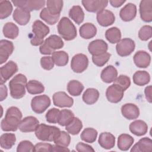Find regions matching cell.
<instances>
[{
  "instance_id": "1",
  "label": "cell",
  "mask_w": 152,
  "mask_h": 152,
  "mask_svg": "<svg viewBox=\"0 0 152 152\" xmlns=\"http://www.w3.org/2000/svg\"><path fill=\"white\" fill-rule=\"evenodd\" d=\"M23 115L20 109L15 106L9 107L5 118L1 121V128L4 131H16L18 129Z\"/></svg>"
},
{
  "instance_id": "2",
  "label": "cell",
  "mask_w": 152,
  "mask_h": 152,
  "mask_svg": "<svg viewBox=\"0 0 152 152\" xmlns=\"http://www.w3.org/2000/svg\"><path fill=\"white\" fill-rule=\"evenodd\" d=\"M27 83L26 77L18 74L14 76L9 83L11 96L15 99H20L26 94V88Z\"/></svg>"
},
{
  "instance_id": "3",
  "label": "cell",
  "mask_w": 152,
  "mask_h": 152,
  "mask_svg": "<svg viewBox=\"0 0 152 152\" xmlns=\"http://www.w3.org/2000/svg\"><path fill=\"white\" fill-rule=\"evenodd\" d=\"M57 28L61 37L65 40H72L77 37V32L74 24L66 17H62L59 20Z\"/></svg>"
},
{
  "instance_id": "4",
  "label": "cell",
  "mask_w": 152,
  "mask_h": 152,
  "mask_svg": "<svg viewBox=\"0 0 152 152\" xmlns=\"http://www.w3.org/2000/svg\"><path fill=\"white\" fill-rule=\"evenodd\" d=\"M32 31L34 35L30 37V43L33 46H36L44 42L43 39L49 33L50 30L42 21L37 20L32 25Z\"/></svg>"
},
{
  "instance_id": "5",
  "label": "cell",
  "mask_w": 152,
  "mask_h": 152,
  "mask_svg": "<svg viewBox=\"0 0 152 152\" xmlns=\"http://www.w3.org/2000/svg\"><path fill=\"white\" fill-rule=\"evenodd\" d=\"M64 45V42L60 36L52 34L45 39L40 45L39 50L41 54L51 55L55 52V50L62 48Z\"/></svg>"
},
{
  "instance_id": "6",
  "label": "cell",
  "mask_w": 152,
  "mask_h": 152,
  "mask_svg": "<svg viewBox=\"0 0 152 152\" xmlns=\"http://www.w3.org/2000/svg\"><path fill=\"white\" fill-rule=\"evenodd\" d=\"M59 131V128L55 126L40 124L35 131V135L37 139L41 141L51 142L53 141L54 137Z\"/></svg>"
},
{
  "instance_id": "7",
  "label": "cell",
  "mask_w": 152,
  "mask_h": 152,
  "mask_svg": "<svg viewBox=\"0 0 152 152\" xmlns=\"http://www.w3.org/2000/svg\"><path fill=\"white\" fill-rule=\"evenodd\" d=\"M51 101L49 96L46 94L36 96L31 101V107L33 112L41 114L43 113L50 105Z\"/></svg>"
},
{
  "instance_id": "8",
  "label": "cell",
  "mask_w": 152,
  "mask_h": 152,
  "mask_svg": "<svg viewBox=\"0 0 152 152\" xmlns=\"http://www.w3.org/2000/svg\"><path fill=\"white\" fill-rule=\"evenodd\" d=\"M135 45L134 41L130 38L121 39L116 46L118 55L125 57L130 55L135 50Z\"/></svg>"
},
{
  "instance_id": "9",
  "label": "cell",
  "mask_w": 152,
  "mask_h": 152,
  "mask_svg": "<svg viewBox=\"0 0 152 152\" xmlns=\"http://www.w3.org/2000/svg\"><path fill=\"white\" fill-rule=\"evenodd\" d=\"M14 6L24 8L30 12L37 11L44 7L46 2L44 0H14L12 1Z\"/></svg>"
},
{
  "instance_id": "10",
  "label": "cell",
  "mask_w": 152,
  "mask_h": 152,
  "mask_svg": "<svg viewBox=\"0 0 152 152\" xmlns=\"http://www.w3.org/2000/svg\"><path fill=\"white\" fill-rule=\"evenodd\" d=\"M88 65V59L87 56L83 53L76 54L71 59V68L74 72H83L87 68Z\"/></svg>"
},
{
  "instance_id": "11",
  "label": "cell",
  "mask_w": 152,
  "mask_h": 152,
  "mask_svg": "<svg viewBox=\"0 0 152 152\" xmlns=\"http://www.w3.org/2000/svg\"><path fill=\"white\" fill-rule=\"evenodd\" d=\"M124 91L118 85L113 84L109 86L106 91V96L107 100L111 103H117L122 99Z\"/></svg>"
},
{
  "instance_id": "12",
  "label": "cell",
  "mask_w": 152,
  "mask_h": 152,
  "mask_svg": "<svg viewBox=\"0 0 152 152\" xmlns=\"http://www.w3.org/2000/svg\"><path fill=\"white\" fill-rule=\"evenodd\" d=\"M18 66L15 62L10 61L0 68L1 84H3L18 71Z\"/></svg>"
},
{
  "instance_id": "13",
  "label": "cell",
  "mask_w": 152,
  "mask_h": 152,
  "mask_svg": "<svg viewBox=\"0 0 152 152\" xmlns=\"http://www.w3.org/2000/svg\"><path fill=\"white\" fill-rule=\"evenodd\" d=\"M53 102L59 107H71L74 104L73 99L64 91H58L53 94Z\"/></svg>"
},
{
  "instance_id": "14",
  "label": "cell",
  "mask_w": 152,
  "mask_h": 152,
  "mask_svg": "<svg viewBox=\"0 0 152 152\" xmlns=\"http://www.w3.org/2000/svg\"><path fill=\"white\" fill-rule=\"evenodd\" d=\"M39 125V121L36 117L28 116L21 119L18 129L23 132H31L35 131Z\"/></svg>"
},
{
  "instance_id": "15",
  "label": "cell",
  "mask_w": 152,
  "mask_h": 152,
  "mask_svg": "<svg viewBox=\"0 0 152 152\" xmlns=\"http://www.w3.org/2000/svg\"><path fill=\"white\" fill-rule=\"evenodd\" d=\"M109 1L103 0H83L81 3L85 9L90 12H99L107 6Z\"/></svg>"
},
{
  "instance_id": "16",
  "label": "cell",
  "mask_w": 152,
  "mask_h": 152,
  "mask_svg": "<svg viewBox=\"0 0 152 152\" xmlns=\"http://www.w3.org/2000/svg\"><path fill=\"white\" fill-rule=\"evenodd\" d=\"M14 49L13 43L10 40L2 39L0 41V64L5 63Z\"/></svg>"
},
{
  "instance_id": "17",
  "label": "cell",
  "mask_w": 152,
  "mask_h": 152,
  "mask_svg": "<svg viewBox=\"0 0 152 152\" xmlns=\"http://www.w3.org/2000/svg\"><path fill=\"white\" fill-rule=\"evenodd\" d=\"M140 14L144 22L150 23L152 21V0H142L140 2Z\"/></svg>"
},
{
  "instance_id": "18",
  "label": "cell",
  "mask_w": 152,
  "mask_h": 152,
  "mask_svg": "<svg viewBox=\"0 0 152 152\" xmlns=\"http://www.w3.org/2000/svg\"><path fill=\"white\" fill-rule=\"evenodd\" d=\"M98 23L103 27H107L113 24L115 21L114 14L107 10H103L97 13L96 16Z\"/></svg>"
},
{
  "instance_id": "19",
  "label": "cell",
  "mask_w": 152,
  "mask_h": 152,
  "mask_svg": "<svg viewBox=\"0 0 152 152\" xmlns=\"http://www.w3.org/2000/svg\"><path fill=\"white\" fill-rule=\"evenodd\" d=\"M108 49V45L103 40L96 39L91 42L88 46V50L93 55H99L106 52Z\"/></svg>"
},
{
  "instance_id": "20",
  "label": "cell",
  "mask_w": 152,
  "mask_h": 152,
  "mask_svg": "<svg viewBox=\"0 0 152 152\" xmlns=\"http://www.w3.org/2000/svg\"><path fill=\"white\" fill-rule=\"evenodd\" d=\"M137 15V7L132 3L126 4L119 12L120 18L124 21H130L133 20Z\"/></svg>"
},
{
  "instance_id": "21",
  "label": "cell",
  "mask_w": 152,
  "mask_h": 152,
  "mask_svg": "<svg viewBox=\"0 0 152 152\" xmlns=\"http://www.w3.org/2000/svg\"><path fill=\"white\" fill-rule=\"evenodd\" d=\"M133 59L137 66L145 68L148 67L150 64L151 56L145 50H139L135 53Z\"/></svg>"
},
{
  "instance_id": "22",
  "label": "cell",
  "mask_w": 152,
  "mask_h": 152,
  "mask_svg": "<svg viewBox=\"0 0 152 152\" xmlns=\"http://www.w3.org/2000/svg\"><path fill=\"white\" fill-rule=\"evenodd\" d=\"M30 12L20 7H17L12 14L14 20L21 26L26 25L30 20Z\"/></svg>"
},
{
  "instance_id": "23",
  "label": "cell",
  "mask_w": 152,
  "mask_h": 152,
  "mask_svg": "<svg viewBox=\"0 0 152 152\" xmlns=\"http://www.w3.org/2000/svg\"><path fill=\"white\" fill-rule=\"evenodd\" d=\"M121 113L124 117L129 120L138 118L140 115V110L137 105L133 103H126L121 107Z\"/></svg>"
},
{
  "instance_id": "24",
  "label": "cell",
  "mask_w": 152,
  "mask_h": 152,
  "mask_svg": "<svg viewBox=\"0 0 152 152\" xmlns=\"http://www.w3.org/2000/svg\"><path fill=\"white\" fill-rule=\"evenodd\" d=\"M98 142L102 148L106 150H109L115 146V137L110 132H102L99 135Z\"/></svg>"
},
{
  "instance_id": "25",
  "label": "cell",
  "mask_w": 152,
  "mask_h": 152,
  "mask_svg": "<svg viewBox=\"0 0 152 152\" xmlns=\"http://www.w3.org/2000/svg\"><path fill=\"white\" fill-rule=\"evenodd\" d=\"M131 132L137 136H142L148 131L147 124L142 120H135L131 122L129 126Z\"/></svg>"
},
{
  "instance_id": "26",
  "label": "cell",
  "mask_w": 152,
  "mask_h": 152,
  "mask_svg": "<svg viewBox=\"0 0 152 152\" xmlns=\"http://www.w3.org/2000/svg\"><path fill=\"white\" fill-rule=\"evenodd\" d=\"M152 151V140L148 137L141 138L131 149V151L151 152Z\"/></svg>"
},
{
  "instance_id": "27",
  "label": "cell",
  "mask_w": 152,
  "mask_h": 152,
  "mask_svg": "<svg viewBox=\"0 0 152 152\" xmlns=\"http://www.w3.org/2000/svg\"><path fill=\"white\" fill-rule=\"evenodd\" d=\"M118 77L117 69L113 65H108L105 67L100 74L102 80L106 83L113 82Z\"/></svg>"
},
{
  "instance_id": "28",
  "label": "cell",
  "mask_w": 152,
  "mask_h": 152,
  "mask_svg": "<svg viewBox=\"0 0 152 152\" xmlns=\"http://www.w3.org/2000/svg\"><path fill=\"white\" fill-rule=\"evenodd\" d=\"M80 36L85 39H90L94 37L97 33L96 26L90 23L83 24L79 29Z\"/></svg>"
},
{
  "instance_id": "29",
  "label": "cell",
  "mask_w": 152,
  "mask_h": 152,
  "mask_svg": "<svg viewBox=\"0 0 152 152\" xmlns=\"http://www.w3.org/2000/svg\"><path fill=\"white\" fill-rule=\"evenodd\" d=\"M134 142V138L127 134H121L118 138V147L122 151H127Z\"/></svg>"
},
{
  "instance_id": "30",
  "label": "cell",
  "mask_w": 152,
  "mask_h": 152,
  "mask_svg": "<svg viewBox=\"0 0 152 152\" xmlns=\"http://www.w3.org/2000/svg\"><path fill=\"white\" fill-rule=\"evenodd\" d=\"M99 97V91L94 88H88L86 90L83 94V100L87 104H93L95 103Z\"/></svg>"
},
{
  "instance_id": "31",
  "label": "cell",
  "mask_w": 152,
  "mask_h": 152,
  "mask_svg": "<svg viewBox=\"0 0 152 152\" xmlns=\"http://www.w3.org/2000/svg\"><path fill=\"white\" fill-rule=\"evenodd\" d=\"M2 31L4 36L6 38L14 39L18 36L19 28L14 23L12 22H8L4 24Z\"/></svg>"
},
{
  "instance_id": "32",
  "label": "cell",
  "mask_w": 152,
  "mask_h": 152,
  "mask_svg": "<svg viewBox=\"0 0 152 152\" xmlns=\"http://www.w3.org/2000/svg\"><path fill=\"white\" fill-rule=\"evenodd\" d=\"M132 79L134 84L139 86H143L149 83L150 75L147 71H138L134 74Z\"/></svg>"
},
{
  "instance_id": "33",
  "label": "cell",
  "mask_w": 152,
  "mask_h": 152,
  "mask_svg": "<svg viewBox=\"0 0 152 152\" xmlns=\"http://www.w3.org/2000/svg\"><path fill=\"white\" fill-rule=\"evenodd\" d=\"M53 141L55 144L57 145L67 147L70 144L71 137L68 132L64 131H59L54 137Z\"/></svg>"
},
{
  "instance_id": "34",
  "label": "cell",
  "mask_w": 152,
  "mask_h": 152,
  "mask_svg": "<svg viewBox=\"0 0 152 152\" xmlns=\"http://www.w3.org/2000/svg\"><path fill=\"white\" fill-rule=\"evenodd\" d=\"M68 15L77 24H80L84 19V12L80 5H74L69 10Z\"/></svg>"
},
{
  "instance_id": "35",
  "label": "cell",
  "mask_w": 152,
  "mask_h": 152,
  "mask_svg": "<svg viewBox=\"0 0 152 152\" xmlns=\"http://www.w3.org/2000/svg\"><path fill=\"white\" fill-rule=\"evenodd\" d=\"M52 58L54 64L58 66H64L66 65L69 61L68 53L64 50L55 51L52 54Z\"/></svg>"
},
{
  "instance_id": "36",
  "label": "cell",
  "mask_w": 152,
  "mask_h": 152,
  "mask_svg": "<svg viewBox=\"0 0 152 152\" xmlns=\"http://www.w3.org/2000/svg\"><path fill=\"white\" fill-rule=\"evenodd\" d=\"M15 135L12 133H5L0 137V145L4 149L8 150L11 148L15 144Z\"/></svg>"
},
{
  "instance_id": "37",
  "label": "cell",
  "mask_w": 152,
  "mask_h": 152,
  "mask_svg": "<svg viewBox=\"0 0 152 152\" xmlns=\"http://www.w3.org/2000/svg\"><path fill=\"white\" fill-rule=\"evenodd\" d=\"M105 37L110 43H118L121 40V30L116 27L109 28L105 32Z\"/></svg>"
},
{
  "instance_id": "38",
  "label": "cell",
  "mask_w": 152,
  "mask_h": 152,
  "mask_svg": "<svg viewBox=\"0 0 152 152\" xmlns=\"http://www.w3.org/2000/svg\"><path fill=\"white\" fill-rule=\"evenodd\" d=\"M84 86L83 84L77 80H71L67 84V91L73 96H80L84 90Z\"/></svg>"
},
{
  "instance_id": "39",
  "label": "cell",
  "mask_w": 152,
  "mask_h": 152,
  "mask_svg": "<svg viewBox=\"0 0 152 152\" xmlns=\"http://www.w3.org/2000/svg\"><path fill=\"white\" fill-rule=\"evenodd\" d=\"M26 89L31 94H41L45 91V87L42 83L37 80H30L26 85Z\"/></svg>"
},
{
  "instance_id": "40",
  "label": "cell",
  "mask_w": 152,
  "mask_h": 152,
  "mask_svg": "<svg viewBox=\"0 0 152 152\" xmlns=\"http://www.w3.org/2000/svg\"><path fill=\"white\" fill-rule=\"evenodd\" d=\"M74 113L69 109H62L60 110L58 124L62 126L69 124L74 118Z\"/></svg>"
},
{
  "instance_id": "41",
  "label": "cell",
  "mask_w": 152,
  "mask_h": 152,
  "mask_svg": "<svg viewBox=\"0 0 152 152\" xmlns=\"http://www.w3.org/2000/svg\"><path fill=\"white\" fill-rule=\"evenodd\" d=\"M83 128V124L81 121L76 117H74L73 120L67 125L65 126L66 131L71 135H77L80 133Z\"/></svg>"
},
{
  "instance_id": "42",
  "label": "cell",
  "mask_w": 152,
  "mask_h": 152,
  "mask_svg": "<svg viewBox=\"0 0 152 152\" xmlns=\"http://www.w3.org/2000/svg\"><path fill=\"white\" fill-rule=\"evenodd\" d=\"M48 11L52 15H60L63 7V1L61 0H48L46 1Z\"/></svg>"
},
{
  "instance_id": "43",
  "label": "cell",
  "mask_w": 152,
  "mask_h": 152,
  "mask_svg": "<svg viewBox=\"0 0 152 152\" xmlns=\"http://www.w3.org/2000/svg\"><path fill=\"white\" fill-rule=\"evenodd\" d=\"M97 131L92 128H87L84 129L80 135L81 139L88 143L94 142L97 137Z\"/></svg>"
},
{
  "instance_id": "44",
  "label": "cell",
  "mask_w": 152,
  "mask_h": 152,
  "mask_svg": "<svg viewBox=\"0 0 152 152\" xmlns=\"http://www.w3.org/2000/svg\"><path fill=\"white\" fill-rule=\"evenodd\" d=\"M13 10L11 2L7 0L0 1V18L1 20L8 17Z\"/></svg>"
},
{
  "instance_id": "45",
  "label": "cell",
  "mask_w": 152,
  "mask_h": 152,
  "mask_svg": "<svg viewBox=\"0 0 152 152\" xmlns=\"http://www.w3.org/2000/svg\"><path fill=\"white\" fill-rule=\"evenodd\" d=\"M40 17L48 24L53 25L58 21L60 15H52L47 8H43L40 13Z\"/></svg>"
},
{
  "instance_id": "46",
  "label": "cell",
  "mask_w": 152,
  "mask_h": 152,
  "mask_svg": "<svg viewBox=\"0 0 152 152\" xmlns=\"http://www.w3.org/2000/svg\"><path fill=\"white\" fill-rule=\"evenodd\" d=\"M111 55L108 52H104L97 55L92 56V61L97 66H103L109 60Z\"/></svg>"
},
{
  "instance_id": "47",
  "label": "cell",
  "mask_w": 152,
  "mask_h": 152,
  "mask_svg": "<svg viewBox=\"0 0 152 152\" xmlns=\"http://www.w3.org/2000/svg\"><path fill=\"white\" fill-rule=\"evenodd\" d=\"M152 37V27L149 25L143 26L138 31V37L142 41H147Z\"/></svg>"
},
{
  "instance_id": "48",
  "label": "cell",
  "mask_w": 152,
  "mask_h": 152,
  "mask_svg": "<svg viewBox=\"0 0 152 152\" xmlns=\"http://www.w3.org/2000/svg\"><path fill=\"white\" fill-rule=\"evenodd\" d=\"M59 113H60V110L57 108L53 107L49 109L45 115L46 121L51 124L58 123Z\"/></svg>"
},
{
  "instance_id": "49",
  "label": "cell",
  "mask_w": 152,
  "mask_h": 152,
  "mask_svg": "<svg viewBox=\"0 0 152 152\" xmlns=\"http://www.w3.org/2000/svg\"><path fill=\"white\" fill-rule=\"evenodd\" d=\"M114 84L119 86L124 91L128 89L131 85V80L129 77L125 75H120L113 81Z\"/></svg>"
},
{
  "instance_id": "50",
  "label": "cell",
  "mask_w": 152,
  "mask_h": 152,
  "mask_svg": "<svg viewBox=\"0 0 152 152\" xmlns=\"http://www.w3.org/2000/svg\"><path fill=\"white\" fill-rule=\"evenodd\" d=\"M34 145L32 142L28 140L21 141L17 148V152H29L33 151Z\"/></svg>"
},
{
  "instance_id": "51",
  "label": "cell",
  "mask_w": 152,
  "mask_h": 152,
  "mask_svg": "<svg viewBox=\"0 0 152 152\" xmlns=\"http://www.w3.org/2000/svg\"><path fill=\"white\" fill-rule=\"evenodd\" d=\"M54 62L52 58V56H43L40 59L41 66L46 70H50L54 66Z\"/></svg>"
},
{
  "instance_id": "52",
  "label": "cell",
  "mask_w": 152,
  "mask_h": 152,
  "mask_svg": "<svg viewBox=\"0 0 152 152\" xmlns=\"http://www.w3.org/2000/svg\"><path fill=\"white\" fill-rule=\"evenodd\" d=\"M52 146L50 143L39 142L34 145L33 151H52Z\"/></svg>"
},
{
  "instance_id": "53",
  "label": "cell",
  "mask_w": 152,
  "mask_h": 152,
  "mask_svg": "<svg viewBox=\"0 0 152 152\" xmlns=\"http://www.w3.org/2000/svg\"><path fill=\"white\" fill-rule=\"evenodd\" d=\"M75 148H76V150L78 152H82V151H84V152H91V151L94 152V148L91 146H90L88 144H84V143L81 142H78L76 145Z\"/></svg>"
},
{
  "instance_id": "54",
  "label": "cell",
  "mask_w": 152,
  "mask_h": 152,
  "mask_svg": "<svg viewBox=\"0 0 152 152\" xmlns=\"http://www.w3.org/2000/svg\"><path fill=\"white\" fill-rule=\"evenodd\" d=\"M8 95V91L6 86L3 84H1V98L0 101L2 102L5 100Z\"/></svg>"
},
{
  "instance_id": "55",
  "label": "cell",
  "mask_w": 152,
  "mask_h": 152,
  "mask_svg": "<svg viewBox=\"0 0 152 152\" xmlns=\"http://www.w3.org/2000/svg\"><path fill=\"white\" fill-rule=\"evenodd\" d=\"M151 86H148L145 87V90H144V93L145 96V98L147 100L149 103H151Z\"/></svg>"
},
{
  "instance_id": "56",
  "label": "cell",
  "mask_w": 152,
  "mask_h": 152,
  "mask_svg": "<svg viewBox=\"0 0 152 152\" xmlns=\"http://www.w3.org/2000/svg\"><path fill=\"white\" fill-rule=\"evenodd\" d=\"M125 2H126L125 0H110V1H109V3L110 4V5L115 8L120 7Z\"/></svg>"
},
{
  "instance_id": "57",
  "label": "cell",
  "mask_w": 152,
  "mask_h": 152,
  "mask_svg": "<svg viewBox=\"0 0 152 152\" xmlns=\"http://www.w3.org/2000/svg\"><path fill=\"white\" fill-rule=\"evenodd\" d=\"M70 150L67 148V147H61L59 145H57L56 144L53 145L52 146V152H58V151H69Z\"/></svg>"
}]
</instances>
